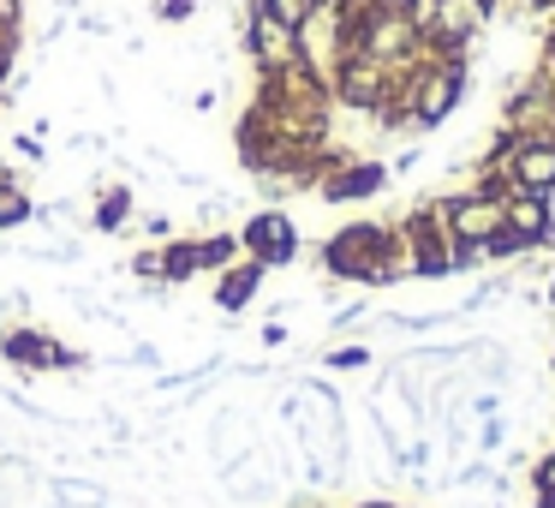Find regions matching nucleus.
<instances>
[{
  "instance_id": "1",
  "label": "nucleus",
  "mask_w": 555,
  "mask_h": 508,
  "mask_svg": "<svg viewBox=\"0 0 555 508\" xmlns=\"http://www.w3.org/2000/svg\"><path fill=\"white\" fill-rule=\"evenodd\" d=\"M281 424L293 431V460H299V479L311 491H328L340 484L352 460V443H347V407H340V389L323 383V377H305L281 395Z\"/></svg>"
},
{
  "instance_id": "2",
  "label": "nucleus",
  "mask_w": 555,
  "mask_h": 508,
  "mask_svg": "<svg viewBox=\"0 0 555 508\" xmlns=\"http://www.w3.org/2000/svg\"><path fill=\"white\" fill-rule=\"evenodd\" d=\"M328 281H352V288H395V281H412L406 276V257H400V240H395V221H347L323 240L317 252Z\"/></svg>"
},
{
  "instance_id": "3",
  "label": "nucleus",
  "mask_w": 555,
  "mask_h": 508,
  "mask_svg": "<svg viewBox=\"0 0 555 508\" xmlns=\"http://www.w3.org/2000/svg\"><path fill=\"white\" fill-rule=\"evenodd\" d=\"M466 97H472V66L466 61H418L412 66V90H406L412 132H436V126H448Z\"/></svg>"
},
{
  "instance_id": "4",
  "label": "nucleus",
  "mask_w": 555,
  "mask_h": 508,
  "mask_svg": "<svg viewBox=\"0 0 555 508\" xmlns=\"http://www.w3.org/2000/svg\"><path fill=\"white\" fill-rule=\"evenodd\" d=\"M395 240H400V257H406V276L412 281H442L454 276V245H448V228L436 216V198L395 221Z\"/></svg>"
},
{
  "instance_id": "5",
  "label": "nucleus",
  "mask_w": 555,
  "mask_h": 508,
  "mask_svg": "<svg viewBox=\"0 0 555 508\" xmlns=\"http://www.w3.org/2000/svg\"><path fill=\"white\" fill-rule=\"evenodd\" d=\"M245 54H251V66H257V78H275V73H287V66H299L305 61V42H299V30H287L275 13H263V7H245Z\"/></svg>"
},
{
  "instance_id": "6",
  "label": "nucleus",
  "mask_w": 555,
  "mask_h": 508,
  "mask_svg": "<svg viewBox=\"0 0 555 508\" xmlns=\"http://www.w3.org/2000/svg\"><path fill=\"white\" fill-rule=\"evenodd\" d=\"M0 359L13 365V371H85L90 353L78 347H61V341L49 335V329H30V323H13V329H0Z\"/></svg>"
},
{
  "instance_id": "7",
  "label": "nucleus",
  "mask_w": 555,
  "mask_h": 508,
  "mask_svg": "<svg viewBox=\"0 0 555 508\" xmlns=\"http://www.w3.org/2000/svg\"><path fill=\"white\" fill-rule=\"evenodd\" d=\"M436 216L448 228V245H483L490 233H502V198H483V192H448L436 198Z\"/></svg>"
},
{
  "instance_id": "8",
  "label": "nucleus",
  "mask_w": 555,
  "mask_h": 508,
  "mask_svg": "<svg viewBox=\"0 0 555 508\" xmlns=\"http://www.w3.org/2000/svg\"><path fill=\"white\" fill-rule=\"evenodd\" d=\"M240 252L251 257V264H263V269H287L293 257H299V228H293L287 209L269 204V209H257V216H245Z\"/></svg>"
},
{
  "instance_id": "9",
  "label": "nucleus",
  "mask_w": 555,
  "mask_h": 508,
  "mask_svg": "<svg viewBox=\"0 0 555 508\" xmlns=\"http://www.w3.org/2000/svg\"><path fill=\"white\" fill-rule=\"evenodd\" d=\"M507 180H514V192L555 198V132H519L514 156H507Z\"/></svg>"
},
{
  "instance_id": "10",
  "label": "nucleus",
  "mask_w": 555,
  "mask_h": 508,
  "mask_svg": "<svg viewBox=\"0 0 555 508\" xmlns=\"http://www.w3.org/2000/svg\"><path fill=\"white\" fill-rule=\"evenodd\" d=\"M388 180H395V174H388V162L347 156L335 174H323V180H317V192H323V204H364V198H376Z\"/></svg>"
},
{
  "instance_id": "11",
  "label": "nucleus",
  "mask_w": 555,
  "mask_h": 508,
  "mask_svg": "<svg viewBox=\"0 0 555 508\" xmlns=\"http://www.w3.org/2000/svg\"><path fill=\"white\" fill-rule=\"evenodd\" d=\"M502 228L526 240V252H543L555 245V198H538V192H507L502 198Z\"/></svg>"
},
{
  "instance_id": "12",
  "label": "nucleus",
  "mask_w": 555,
  "mask_h": 508,
  "mask_svg": "<svg viewBox=\"0 0 555 508\" xmlns=\"http://www.w3.org/2000/svg\"><path fill=\"white\" fill-rule=\"evenodd\" d=\"M263 276H269V269H263V264H251V257H240V264H228V269L216 276V305H221L228 317H240L245 305L257 300V288H263Z\"/></svg>"
},
{
  "instance_id": "13",
  "label": "nucleus",
  "mask_w": 555,
  "mask_h": 508,
  "mask_svg": "<svg viewBox=\"0 0 555 508\" xmlns=\"http://www.w3.org/2000/svg\"><path fill=\"white\" fill-rule=\"evenodd\" d=\"M90 228L96 233H126L132 228V192H126V186H102L96 204H90Z\"/></svg>"
},
{
  "instance_id": "14",
  "label": "nucleus",
  "mask_w": 555,
  "mask_h": 508,
  "mask_svg": "<svg viewBox=\"0 0 555 508\" xmlns=\"http://www.w3.org/2000/svg\"><path fill=\"white\" fill-rule=\"evenodd\" d=\"M25 221H37V204L25 198V180L13 168H0V233L25 228Z\"/></svg>"
},
{
  "instance_id": "15",
  "label": "nucleus",
  "mask_w": 555,
  "mask_h": 508,
  "mask_svg": "<svg viewBox=\"0 0 555 508\" xmlns=\"http://www.w3.org/2000/svg\"><path fill=\"white\" fill-rule=\"evenodd\" d=\"M192 276H204V269H197V240H168L162 245V281H168V288H185Z\"/></svg>"
},
{
  "instance_id": "16",
  "label": "nucleus",
  "mask_w": 555,
  "mask_h": 508,
  "mask_svg": "<svg viewBox=\"0 0 555 508\" xmlns=\"http://www.w3.org/2000/svg\"><path fill=\"white\" fill-rule=\"evenodd\" d=\"M240 233H197V269H209V276H221L228 264H240Z\"/></svg>"
},
{
  "instance_id": "17",
  "label": "nucleus",
  "mask_w": 555,
  "mask_h": 508,
  "mask_svg": "<svg viewBox=\"0 0 555 508\" xmlns=\"http://www.w3.org/2000/svg\"><path fill=\"white\" fill-rule=\"evenodd\" d=\"M531 508H555V448L531 460Z\"/></svg>"
},
{
  "instance_id": "18",
  "label": "nucleus",
  "mask_w": 555,
  "mask_h": 508,
  "mask_svg": "<svg viewBox=\"0 0 555 508\" xmlns=\"http://www.w3.org/2000/svg\"><path fill=\"white\" fill-rule=\"evenodd\" d=\"M257 7H263V13H275L287 30H305L317 18V0H257Z\"/></svg>"
},
{
  "instance_id": "19",
  "label": "nucleus",
  "mask_w": 555,
  "mask_h": 508,
  "mask_svg": "<svg viewBox=\"0 0 555 508\" xmlns=\"http://www.w3.org/2000/svg\"><path fill=\"white\" fill-rule=\"evenodd\" d=\"M519 257H526V240H519V233H490V240H483V264H519Z\"/></svg>"
},
{
  "instance_id": "20",
  "label": "nucleus",
  "mask_w": 555,
  "mask_h": 508,
  "mask_svg": "<svg viewBox=\"0 0 555 508\" xmlns=\"http://www.w3.org/2000/svg\"><path fill=\"white\" fill-rule=\"evenodd\" d=\"M472 448H478L483 460L502 455V448H507V412H495V419H478V443H472Z\"/></svg>"
},
{
  "instance_id": "21",
  "label": "nucleus",
  "mask_w": 555,
  "mask_h": 508,
  "mask_svg": "<svg viewBox=\"0 0 555 508\" xmlns=\"http://www.w3.org/2000/svg\"><path fill=\"white\" fill-rule=\"evenodd\" d=\"M18 54V0H0V61Z\"/></svg>"
},
{
  "instance_id": "22",
  "label": "nucleus",
  "mask_w": 555,
  "mask_h": 508,
  "mask_svg": "<svg viewBox=\"0 0 555 508\" xmlns=\"http://www.w3.org/2000/svg\"><path fill=\"white\" fill-rule=\"evenodd\" d=\"M502 407H507L502 389H472V395H466V412H472V419H495Z\"/></svg>"
},
{
  "instance_id": "23",
  "label": "nucleus",
  "mask_w": 555,
  "mask_h": 508,
  "mask_svg": "<svg viewBox=\"0 0 555 508\" xmlns=\"http://www.w3.org/2000/svg\"><path fill=\"white\" fill-rule=\"evenodd\" d=\"M323 365L328 371H364V365H371V347H328Z\"/></svg>"
},
{
  "instance_id": "24",
  "label": "nucleus",
  "mask_w": 555,
  "mask_h": 508,
  "mask_svg": "<svg viewBox=\"0 0 555 508\" xmlns=\"http://www.w3.org/2000/svg\"><path fill=\"white\" fill-rule=\"evenodd\" d=\"M126 269H132L138 281H162V245H144V252H132V264H126Z\"/></svg>"
},
{
  "instance_id": "25",
  "label": "nucleus",
  "mask_w": 555,
  "mask_h": 508,
  "mask_svg": "<svg viewBox=\"0 0 555 508\" xmlns=\"http://www.w3.org/2000/svg\"><path fill=\"white\" fill-rule=\"evenodd\" d=\"M192 13H197V0H162V7H156V18H162V25H185Z\"/></svg>"
},
{
  "instance_id": "26",
  "label": "nucleus",
  "mask_w": 555,
  "mask_h": 508,
  "mask_svg": "<svg viewBox=\"0 0 555 508\" xmlns=\"http://www.w3.org/2000/svg\"><path fill=\"white\" fill-rule=\"evenodd\" d=\"M371 317V300H359V305H347V312H335L328 317V329H352V323H364Z\"/></svg>"
},
{
  "instance_id": "27",
  "label": "nucleus",
  "mask_w": 555,
  "mask_h": 508,
  "mask_svg": "<svg viewBox=\"0 0 555 508\" xmlns=\"http://www.w3.org/2000/svg\"><path fill=\"white\" fill-rule=\"evenodd\" d=\"M418 162H424V150L412 144V150H400V156L388 162V174H418Z\"/></svg>"
},
{
  "instance_id": "28",
  "label": "nucleus",
  "mask_w": 555,
  "mask_h": 508,
  "mask_svg": "<svg viewBox=\"0 0 555 508\" xmlns=\"http://www.w3.org/2000/svg\"><path fill=\"white\" fill-rule=\"evenodd\" d=\"M168 228H173L168 216H144V233H150V240H168Z\"/></svg>"
},
{
  "instance_id": "29",
  "label": "nucleus",
  "mask_w": 555,
  "mask_h": 508,
  "mask_svg": "<svg viewBox=\"0 0 555 508\" xmlns=\"http://www.w3.org/2000/svg\"><path fill=\"white\" fill-rule=\"evenodd\" d=\"M364 7H371V0H335V13H340V18H359Z\"/></svg>"
},
{
  "instance_id": "30",
  "label": "nucleus",
  "mask_w": 555,
  "mask_h": 508,
  "mask_svg": "<svg viewBox=\"0 0 555 508\" xmlns=\"http://www.w3.org/2000/svg\"><path fill=\"white\" fill-rule=\"evenodd\" d=\"M352 508H400V503H395V496H359Z\"/></svg>"
},
{
  "instance_id": "31",
  "label": "nucleus",
  "mask_w": 555,
  "mask_h": 508,
  "mask_svg": "<svg viewBox=\"0 0 555 508\" xmlns=\"http://www.w3.org/2000/svg\"><path fill=\"white\" fill-rule=\"evenodd\" d=\"M519 7H526V13H550L555 0H519Z\"/></svg>"
},
{
  "instance_id": "32",
  "label": "nucleus",
  "mask_w": 555,
  "mask_h": 508,
  "mask_svg": "<svg viewBox=\"0 0 555 508\" xmlns=\"http://www.w3.org/2000/svg\"><path fill=\"white\" fill-rule=\"evenodd\" d=\"M543 300H550V305H555V269H550V281H543Z\"/></svg>"
},
{
  "instance_id": "33",
  "label": "nucleus",
  "mask_w": 555,
  "mask_h": 508,
  "mask_svg": "<svg viewBox=\"0 0 555 508\" xmlns=\"http://www.w3.org/2000/svg\"><path fill=\"white\" fill-rule=\"evenodd\" d=\"M7 78H13V61H0V90H7Z\"/></svg>"
},
{
  "instance_id": "34",
  "label": "nucleus",
  "mask_w": 555,
  "mask_h": 508,
  "mask_svg": "<svg viewBox=\"0 0 555 508\" xmlns=\"http://www.w3.org/2000/svg\"><path fill=\"white\" fill-rule=\"evenodd\" d=\"M395 7H406V13H424V0H395Z\"/></svg>"
},
{
  "instance_id": "35",
  "label": "nucleus",
  "mask_w": 555,
  "mask_h": 508,
  "mask_svg": "<svg viewBox=\"0 0 555 508\" xmlns=\"http://www.w3.org/2000/svg\"><path fill=\"white\" fill-rule=\"evenodd\" d=\"M550 371H555V341H550Z\"/></svg>"
},
{
  "instance_id": "36",
  "label": "nucleus",
  "mask_w": 555,
  "mask_h": 508,
  "mask_svg": "<svg viewBox=\"0 0 555 508\" xmlns=\"http://www.w3.org/2000/svg\"><path fill=\"white\" fill-rule=\"evenodd\" d=\"M323 7H335V0H317V13H323Z\"/></svg>"
},
{
  "instance_id": "37",
  "label": "nucleus",
  "mask_w": 555,
  "mask_h": 508,
  "mask_svg": "<svg viewBox=\"0 0 555 508\" xmlns=\"http://www.w3.org/2000/svg\"><path fill=\"white\" fill-rule=\"evenodd\" d=\"M483 7H490V13H495V7H502V0H483Z\"/></svg>"
},
{
  "instance_id": "38",
  "label": "nucleus",
  "mask_w": 555,
  "mask_h": 508,
  "mask_svg": "<svg viewBox=\"0 0 555 508\" xmlns=\"http://www.w3.org/2000/svg\"><path fill=\"white\" fill-rule=\"evenodd\" d=\"M400 508H412V503H400Z\"/></svg>"
},
{
  "instance_id": "39",
  "label": "nucleus",
  "mask_w": 555,
  "mask_h": 508,
  "mask_svg": "<svg viewBox=\"0 0 555 508\" xmlns=\"http://www.w3.org/2000/svg\"><path fill=\"white\" fill-rule=\"evenodd\" d=\"M317 508H323V503H317Z\"/></svg>"
}]
</instances>
